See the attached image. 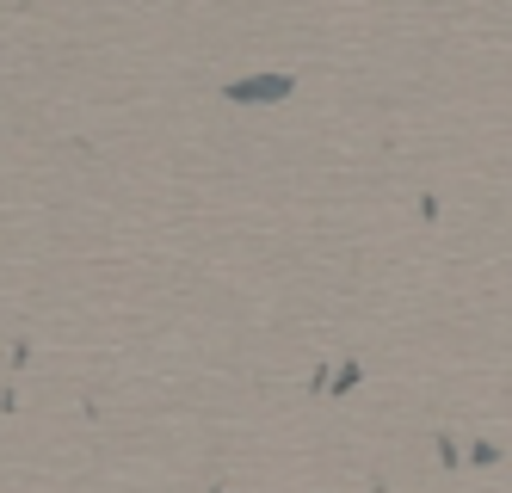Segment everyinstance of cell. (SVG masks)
Wrapping results in <instances>:
<instances>
[{
    "mask_svg": "<svg viewBox=\"0 0 512 493\" xmlns=\"http://www.w3.org/2000/svg\"><path fill=\"white\" fill-rule=\"evenodd\" d=\"M235 105H278L290 99V74H247V81H229Z\"/></svg>",
    "mask_w": 512,
    "mask_h": 493,
    "instance_id": "6da1fadb",
    "label": "cell"
}]
</instances>
